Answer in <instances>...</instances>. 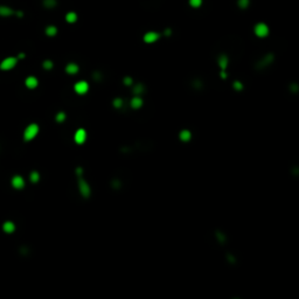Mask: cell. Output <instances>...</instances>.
I'll return each mask as SVG.
<instances>
[{"label": "cell", "mask_w": 299, "mask_h": 299, "mask_svg": "<svg viewBox=\"0 0 299 299\" xmlns=\"http://www.w3.org/2000/svg\"><path fill=\"white\" fill-rule=\"evenodd\" d=\"M159 39V34L157 32H147L144 35V41L146 43H154Z\"/></svg>", "instance_id": "8"}, {"label": "cell", "mask_w": 299, "mask_h": 299, "mask_svg": "<svg viewBox=\"0 0 299 299\" xmlns=\"http://www.w3.org/2000/svg\"><path fill=\"white\" fill-rule=\"evenodd\" d=\"M66 20L69 22V23H74L76 20H77V14L75 12H69L67 15H66Z\"/></svg>", "instance_id": "16"}, {"label": "cell", "mask_w": 299, "mask_h": 299, "mask_svg": "<svg viewBox=\"0 0 299 299\" xmlns=\"http://www.w3.org/2000/svg\"><path fill=\"white\" fill-rule=\"evenodd\" d=\"M233 87H234V89H236V90H242V89H243V84H242L241 82H238V81L234 82Z\"/></svg>", "instance_id": "26"}, {"label": "cell", "mask_w": 299, "mask_h": 299, "mask_svg": "<svg viewBox=\"0 0 299 299\" xmlns=\"http://www.w3.org/2000/svg\"><path fill=\"white\" fill-rule=\"evenodd\" d=\"M43 68L46 69V70H50L52 68H53V62L52 61H49V60H46L45 62H43Z\"/></svg>", "instance_id": "23"}, {"label": "cell", "mask_w": 299, "mask_h": 299, "mask_svg": "<svg viewBox=\"0 0 299 299\" xmlns=\"http://www.w3.org/2000/svg\"><path fill=\"white\" fill-rule=\"evenodd\" d=\"M64 119H66V113H64V112H59V113L56 115V120H57L59 123L64 122Z\"/></svg>", "instance_id": "24"}, {"label": "cell", "mask_w": 299, "mask_h": 299, "mask_svg": "<svg viewBox=\"0 0 299 299\" xmlns=\"http://www.w3.org/2000/svg\"><path fill=\"white\" fill-rule=\"evenodd\" d=\"M29 179H30V181L32 182H37L39 180H40V174L37 173V172H32L30 173V175H29Z\"/></svg>", "instance_id": "19"}, {"label": "cell", "mask_w": 299, "mask_h": 299, "mask_svg": "<svg viewBox=\"0 0 299 299\" xmlns=\"http://www.w3.org/2000/svg\"><path fill=\"white\" fill-rule=\"evenodd\" d=\"M16 62H18V59H16V57H13V56L6 57L5 60L1 61V63H0V69H1V70H11V69H13V68L16 66Z\"/></svg>", "instance_id": "3"}, {"label": "cell", "mask_w": 299, "mask_h": 299, "mask_svg": "<svg viewBox=\"0 0 299 299\" xmlns=\"http://www.w3.org/2000/svg\"><path fill=\"white\" fill-rule=\"evenodd\" d=\"M238 6L241 8H247L249 6V0H238Z\"/></svg>", "instance_id": "25"}, {"label": "cell", "mask_w": 299, "mask_h": 299, "mask_svg": "<svg viewBox=\"0 0 299 299\" xmlns=\"http://www.w3.org/2000/svg\"><path fill=\"white\" fill-rule=\"evenodd\" d=\"M87 137H88V134H87V131H86L84 129H78V130L75 132V136H74V140H75V143H76V144H78V145H82V144H84V143H86V140H87Z\"/></svg>", "instance_id": "6"}, {"label": "cell", "mask_w": 299, "mask_h": 299, "mask_svg": "<svg viewBox=\"0 0 299 299\" xmlns=\"http://www.w3.org/2000/svg\"><path fill=\"white\" fill-rule=\"evenodd\" d=\"M43 5L47 8H53L56 5V0H43Z\"/></svg>", "instance_id": "20"}, {"label": "cell", "mask_w": 299, "mask_h": 299, "mask_svg": "<svg viewBox=\"0 0 299 299\" xmlns=\"http://www.w3.org/2000/svg\"><path fill=\"white\" fill-rule=\"evenodd\" d=\"M15 14V11H13L12 8L7 7V6H4V5H0V16H11V15H14Z\"/></svg>", "instance_id": "10"}, {"label": "cell", "mask_w": 299, "mask_h": 299, "mask_svg": "<svg viewBox=\"0 0 299 299\" xmlns=\"http://www.w3.org/2000/svg\"><path fill=\"white\" fill-rule=\"evenodd\" d=\"M46 34H47L48 36H54V35L57 34V28H56L55 26H48V27L46 28Z\"/></svg>", "instance_id": "17"}, {"label": "cell", "mask_w": 299, "mask_h": 299, "mask_svg": "<svg viewBox=\"0 0 299 299\" xmlns=\"http://www.w3.org/2000/svg\"><path fill=\"white\" fill-rule=\"evenodd\" d=\"M78 189L83 198H89L91 194V188H90L89 184L87 182V180H84L83 178L78 179Z\"/></svg>", "instance_id": "2"}, {"label": "cell", "mask_w": 299, "mask_h": 299, "mask_svg": "<svg viewBox=\"0 0 299 299\" xmlns=\"http://www.w3.org/2000/svg\"><path fill=\"white\" fill-rule=\"evenodd\" d=\"M130 105H131V107L132 109H140L141 106H143V100L137 95L136 97H133L132 100H131V102H130Z\"/></svg>", "instance_id": "11"}, {"label": "cell", "mask_w": 299, "mask_h": 299, "mask_svg": "<svg viewBox=\"0 0 299 299\" xmlns=\"http://www.w3.org/2000/svg\"><path fill=\"white\" fill-rule=\"evenodd\" d=\"M221 77H222V78H225V77H227L225 71H223V70H222V73H221Z\"/></svg>", "instance_id": "28"}, {"label": "cell", "mask_w": 299, "mask_h": 299, "mask_svg": "<svg viewBox=\"0 0 299 299\" xmlns=\"http://www.w3.org/2000/svg\"><path fill=\"white\" fill-rule=\"evenodd\" d=\"M74 90L78 95H84V94H87L89 91V84L86 81H78V82L75 83Z\"/></svg>", "instance_id": "5"}, {"label": "cell", "mask_w": 299, "mask_h": 299, "mask_svg": "<svg viewBox=\"0 0 299 299\" xmlns=\"http://www.w3.org/2000/svg\"><path fill=\"white\" fill-rule=\"evenodd\" d=\"M228 57L225 56V55H221L220 57H218V66L221 67V69L222 70H224L227 67H228Z\"/></svg>", "instance_id": "15"}, {"label": "cell", "mask_w": 299, "mask_h": 299, "mask_svg": "<svg viewBox=\"0 0 299 299\" xmlns=\"http://www.w3.org/2000/svg\"><path fill=\"white\" fill-rule=\"evenodd\" d=\"M25 84H26V87H27L28 89H35V88L37 87V84H39V81H37V78H36V77H34V76H29V77H27V78H26Z\"/></svg>", "instance_id": "9"}, {"label": "cell", "mask_w": 299, "mask_h": 299, "mask_svg": "<svg viewBox=\"0 0 299 299\" xmlns=\"http://www.w3.org/2000/svg\"><path fill=\"white\" fill-rule=\"evenodd\" d=\"M112 105L116 107V109H119L123 106V100L122 98H115L113 102H112Z\"/></svg>", "instance_id": "21"}, {"label": "cell", "mask_w": 299, "mask_h": 299, "mask_svg": "<svg viewBox=\"0 0 299 299\" xmlns=\"http://www.w3.org/2000/svg\"><path fill=\"white\" fill-rule=\"evenodd\" d=\"M254 30H255V34H256L258 37H265V36L269 35V27H268V25L264 23V22H258V23L255 26Z\"/></svg>", "instance_id": "4"}, {"label": "cell", "mask_w": 299, "mask_h": 299, "mask_svg": "<svg viewBox=\"0 0 299 299\" xmlns=\"http://www.w3.org/2000/svg\"><path fill=\"white\" fill-rule=\"evenodd\" d=\"M144 90H145V88H144V86H143V84H137V86L133 88V93H134V95H140V94H143V93H144Z\"/></svg>", "instance_id": "18"}, {"label": "cell", "mask_w": 299, "mask_h": 299, "mask_svg": "<svg viewBox=\"0 0 299 299\" xmlns=\"http://www.w3.org/2000/svg\"><path fill=\"white\" fill-rule=\"evenodd\" d=\"M124 83H125V86L130 87V86H132L133 81H132V78H131V77H125V80H124Z\"/></svg>", "instance_id": "27"}, {"label": "cell", "mask_w": 299, "mask_h": 299, "mask_svg": "<svg viewBox=\"0 0 299 299\" xmlns=\"http://www.w3.org/2000/svg\"><path fill=\"white\" fill-rule=\"evenodd\" d=\"M12 186L15 188V189H22L25 187V180L20 175H14L12 178V181H11Z\"/></svg>", "instance_id": "7"}, {"label": "cell", "mask_w": 299, "mask_h": 299, "mask_svg": "<svg viewBox=\"0 0 299 299\" xmlns=\"http://www.w3.org/2000/svg\"><path fill=\"white\" fill-rule=\"evenodd\" d=\"M39 130H40V129H39V125H37V124H29V125L26 127L25 132H23V139H25L26 141L33 140V139L37 136Z\"/></svg>", "instance_id": "1"}, {"label": "cell", "mask_w": 299, "mask_h": 299, "mask_svg": "<svg viewBox=\"0 0 299 299\" xmlns=\"http://www.w3.org/2000/svg\"><path fill=\"white\" fill-rule=\"evenodd\" d=\"M189 5L194 8H198L202 5V0H189Z\"/></svg>", "instance_id": "22"}, {"label": "cell", "mask_w": 299, "mask_h": 299, "mask_svg": "<svg viewBox=\"0 0 299 299\" xmlns=\"http://www.w3.org/2000/svg\"><path fill=\"white\" fill-rule=\"evenodd\" d=\"M78 70H80V68H78V66H77L76 63H69V64H67V67H66V71H67L69 75H75V74L78 73Z\"/></svg>", "instance_id": "13"}, {"label": "cell", "mask_w": 299, "mask_h": 299, "mask_svg": "<svg viewBox=\"0 0 299 299\" xmlns=\"http://www.w3.org/2000/svg\"><path fill=\"white\" fill-rule=\"evenodd\" d=\"M179 138H180L181 141L187 143V141H189L192 139V133H191L189 130H182L180 132V134H179Z\"/></svg>", "instance_id": "12"}, {"label": "cell", "mask_w": 299, "mask_h": 299, "mask_svg": "<svg viewBox=\"0 0 299 299\" xmlns=\"http://www.w3.org/2000/svg\"><path fill=\"white\" fill-rule=\"evenodd\" d=\"M2 230L5 233H7V234H12L15 230V224L13 222H11V221H7V222H5L2 224Z\"/></svg>", "instance_id": "14"}]
</instances>
